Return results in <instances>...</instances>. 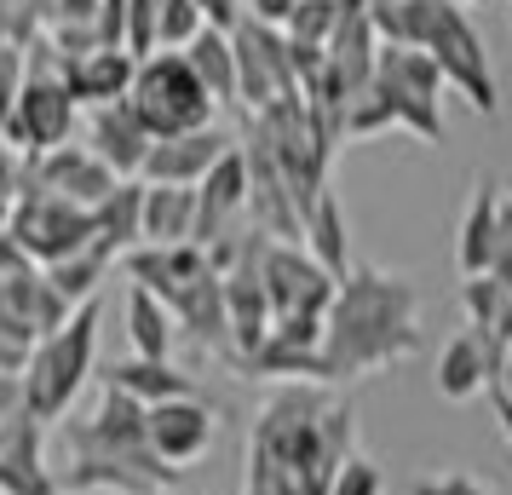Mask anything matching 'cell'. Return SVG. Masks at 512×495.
I'll use <instances>...</instances> for the list:
<instances>
[{
  "mask_svg": "<svg viewBox=\"0 0 512 495\" xmlns=\"http://www.w3.org/2000/svg\"><path fill=\"white\" fill-rule=\"evenodd\" d=\"M420 283L386 265H351L323 311V386H351L420 352Z\"/></svg>",
  "mask_w": 512,
  "mask_h": 495,
  "instance_id": "6da1fadb",
  "label": "cell"
},
{
  "mask_svg": "<svg viewBox=\"0 0 512 495\" xmlns=\"http://www.w3.org/2000/svg\"><path fill=\"white\" fill-rule=\"evenodd\" d=\"M369 18H374V35H380V41L426 52L443 70V81H449L455 93H466V104H472L478 116H495V110H501L484 35L466 18V6H455V0H392V6H380Z\"/></svg>",
  "mask_w": 512,
  "mask_h": 495,
  "instance_id": "7a4b0ae2",
  "label": "cell"
},
{
  "mask_svg": "<svg viewBox=\"0 0 512 495\" xmlns=\"http://www.w3.org/2000/svg\"><path fill=\"white\" fill-rule=\"evenodd\" d=\"M98 369V300L75 306V317L64 329H52L35 340L24 369V409L41 426L64 421L75 409V398L87 392V380Z\"/></svg>",
  "mask_w": 512,
  "mask_h": 495,
  "instance_id": "3957f363",
  "label": "cell"
},
{
  "mask_svg": "<svg viewBox=\"0 0 512 495\" xmlns=\"http://www.w3.org/2000/svg\"><path fill=\"white\" fill-rule=\"evenodd\" d=\"M58 70H64V58L47 64V35L24 41V93H18L12 121H6V150H18L24 162L47 156L58 144H70L75 127H81V104L70 98V87H64Z\"/></svg>",
  "mask_w": 512,
  "mask_h": 495,
  "instance_id": "277c9868",
  "label": "cell"
},
{
  "mask_svg": "<svg viewBox=\"0 0 512 495\" xmlns=\"http://www.w3.org/2000/svg\"><path fill=\"white\" fill-rule=\"evenodd\" d=\"M64 444H70V455H98V461H116V467L139 472L162 495L185 478V472H173L167 461H156V449L144 438V403H133L116 386H104L98 403L81 421H64Z\"/></svg>",
  "mask_w": 512,
  "mask_h": 495,
  "instance_id": "5b68a950",
  "label": "cell"
},
{
  "mask_svg": "<svg viewBox=\"0 0 512 495\" xmlns=\"http://www.w3.org/2000/svg\"><path fill=\"white\" fill-rule=\"evenodd\" d=\"M133 116L144 121L150 139H179V133H196V127H213V104L208 87L196 81V70L185 64V52H156L144 58L139 75H133Z\"/></svg>",
  "mask_w": 512,
  "mask_h": 495,
  "instance_id": "8992f818",
  "label": "cell"
},
{
  "mask_svg": "<svg viewBox=\"0 0 512 495\" xmlns=\"http://www.w3.org/2000/svg\"><path fill=\"white\" fill-rule=\"evenodd\" d=\"M369 87L386 98V110L397 116V133H409L420 144H443V93H449V81H443V70L426 52L380 41Z\"/></svg>",
  "mask_w": 512,
  "mask_h": 495,
  "instance_id": "52a82bcc",
  "label": "cell"
},
{
  "mask_svg": "<svg viewBox=\"0 0 512 495\" xmlns=\"http://www.w3.org/2000/svg\"><path fill=\"white\" fill-rule=\"evenodd\" d=\"M231 47H236V110L242 116H259L282 98H300V75H294L282 29L259 24V18H236Z\"/></svg>",
  "mask_w": 512,
  "mask_h": 495,
  "instance_id": "ba28073f",
  "label": "cell"
},
{
  "mask_svg": "<svg viewBox=\"0 0 512 495\" xmlns=\"http://www.w3.org/2000/svg\"><path fill=\"white\" fill-rule=\"evenodd\" d=\"M6 236H12L35 265H58V260H70V254H87V248H93V208H75L64 196H47V190L24 185Z\"/></svg>",
  "mask_w": 512,
  "mask_h": 495,
  "instance_id": "9c48e42d",
  "label": "cell"
},
{
  "mask_svg": "<svg viewBox=\"0 0 512 495\" xmlns=\"http://www.w3.org/2000/svg\"><path fill=\"white\" fill-rule=\"evenodd\" d=\"M259 283H265L271 317H323L340 288L300 242H271V236L259 242Z\"/></svg>",
  "mask_w": 512,
  "mask_h": 495,
  "instance_id": "30bf717a",
  "label": "cell"
},
{
  "mask_svg": "<svg viewBox=\"0 0 512 495\" xmlns=\"http://www.w3.org/2000/svg\"><path fill=\"white\" fill-rule=\"evenodd\" d=\"M144 438L156 449V461H167L173 472H190L219 438V409L202 403V392L156 403V409H144Z\"/></svg>",
  "mask_w": 512,
  "mask_h": 495,
  "instance_id": "8fae6325",
  "label": "cell"
},
{
  "mask_svg": "<svg viewBox=\"0 0 512 495\" xmlns=\"http://www.w3.org/2000/svg\"><path fill=\"white\" fill-rule=\"evenodd\" d=\"M236 236H248V162H242V144L231 156H219V167L196 185V231H190V242L219 248V242H236Z\"/></svg>",
  "mask_w": 512,
  "mask_h": 495,
  "instance_id": "7c38bea8",
  "label": "cell"
},
{
  "mask_svg": "<svg viewBox=\"0 0 512 495\" xmlns=\"http://www.w3.org/2000/svg\"><path fill=\"white\" fill-rule=\"evenodd\" d=\"M24 185L47 190V196H64V202H75V208H98L121 179L98 162L87 144H58V150H47V156H35V162H29Z\"/></svg>",
  "mask_w": 512,
  "mask_h": 495,
  "instance_id": "4fadbf2b",
  "label": "cell"
},
{
  "mask_svg": "<svg viewBox=\"0 0 512 495\" xmlns=\"http://www.w3.org/2000/svg\"><path fill=\"white\" fill-rule=\"evenodd\" d=\"M236 139L213 121V127H196V133H179V139H156L150 156H144V185H202L219 156H231Z\"/></svg>",
  "mask_w": 512,
  "mask_h": 495,
  "instance_id": "5bb4252c",
  "label": "cell"
},
{
  "mask_svg": "<svg viewBox=\"0 0 512 495\" xmlns=\"http://www.w3.org/2000/svg\"><path fill=\"white\" fill-rule=\"evenodd\" d=\"M81 133H87V150H93L116 179H144V156H150V144L156 139L144 133V121L133 116L127 98H121V104H98V110H87Z\"/></svg>",
  "mask_w": 512,
  "mask_h": 495,
  "instance_id": "9a60e30c",
  "label": "cell"
},
{
  "mask_svg": "<svg viewBox=\"0 0 512 495\" xmlns=\"http://www.w3.org/2000/svg\"><path fill=\"white\" fill-rule=\"evenodd\" d=\"M501 357H507V346L489 340L484 329L449 334L438 352V392L449 403H466V398H478V392H489L495 375H501Z\"/></svg>",
  "mask_w": 512,
  "mask_h": 495,
  "instance_id": "2e32d148",
  "label": "cell"
},
{
  "mask_svg": "<svg viewBox=\"0 0 512 495\" xmlns=\"http://www.w3.org/2000/svg\"><path fill=\"white\" fill-rule=\"evenodd\" d=\"M0 495H58L47 467V426L35 415L0 426Z\"/></svg>",
  "mask_w": 512,
  "mask_h": 495,
  "instance_id": "e0dca14e",
  "label": "cell"
},
{
  "mask_svg": "<svg viewBox=\"0 0 512 495\" xmlns=\"http://www.w3.org/2000/svg\"><path fill=\"white\" fill-rule=\"evenodd\" d=\"M64 87L81 110H98V104H121L133 93V75H139V58L127 47H93L81 58H64Z\"/></svg>",
  "mask_w": 512,
  "mask_h": 495,
  "instance_id": "ac0fdd59",
  "label": "cell"
},
{
  "mask_svg": "<svg viewBox=\"0 0 512 495\" xmlns=\"http://www.w3.org/2000/svg\"><path fill=\"white\" fill-rule=\"evenodd\" d=\"M173 323H179V334H190V346H202V352H213V357H231V311H225V283H219V271H202L196 283L179 288Z\"/></svg>",
  "mask_w": 512,
  "mask_h": 495,
  "instance_id": "d6986e66",
  "label": "cell"
},
{
  "mask_svg": "<svg viewBox=\"0 0 512 495\" xmlns=\"http://www.w3.org/2000/svg\"><path fill=\"white\" fill-rule=\"evenodd\" d=\"M495 219H501V185L478 179L472 196H466L461 231H455V271L461 277H484L489 271V260H495Z\"/></svg>",
  "mask_w": 512,
  "mask_h": 495,
  "instance_id": "ffe728a7",
  "label": "cell"
},
{
  "mask_svg": "<svg viewBox=\"0 0 512 495\" xmlns=\"http://www.w3.org/2000/svg\"><path fill=\"white\" fill-rule=\"evenodd\" d=\"M300 248L311 260L323 265L328 277L340 283L351 271V242H346V208H340V190L328 179L317 196H311V208H305V231H300Z\"/></svg>",
  "mask_w": 512,
  "mask_h": 495,
  "instance_id": "44dd1931",
  "label": "cell"
},
{
  "mask_svg": "<svg viewBox=\"0 0 512 495\" xmlns=\"http://www.w3.org/2000/svg\"><path fill=\"white\" fill-rule=\"evenodd\" d=\"M139 242H144V179H121L93 208V248L110 254V260H121Z\"/></svg>",
  "mask_w": 512,
  "mask_h": 495,
  "instance_id": "7402d4cb",
  "label": "cell"
},
{
  "mask_svg": "<svg viewBox=\"0 0 512 495\" xmlns=\"http://www.w3.org/2000/svg\"><path fill=\"white\" fill-rule=\"evenodd\" d=\"M121 323H127V346H133V357L173 363L179 323H173V306H167V300L144 294V288H127V300H121Z\"/></svg>",
  "mask_w": 512,
  "mask_h": 495,
  "instance_id": "603a6c76",
  "label": "cell"
},
{
  "mask_svg": "<svg viewBox=\"0 0 512 495\" xmlns=\"http://www.w3.org/2000/svg\"><path fill=\"white\" fill-rule=\"evenodd\" d=\"M104 386L127 392V398L144 403V409L173 403V398H196V380L179 375L173 363H156V357H127V363H110V369H104Z\"/></svg>",
  "mask_w": 512,
  "mask_h": 495,
  "instance_id": "cb8c5ba5",
  "label": "cell"
},
{
  "mask_svg": "<svg viewBox=\"0 0 512 495\" xmlns=\"http://www.w3.org/2000/svg\"><path fill=\"white\" fill-rule=\"evenodd\" d=\"M196 231V185H144V242L179 248Z\"/></svg>",
  "mask_w": 512,
  "mask_h": 495,
  "instance_id": "d4e9b609",
  "label": "cell"
},
{
  "mask_svg": "<svg viewBox=\"0 0 512 495\" xmlns=\"http://www.w3.org/2000/svg\"><path fill=\"white\" fill-rule=\"evenodd\" d=\"M185 64L196 70V81L208 87V98L219 104V110H236V47H231V29L208 24L185 47Z\"/></svg>",
  "mask_w": 512,
  "mask_h": 495,
  "instance_id": "484cf974",
  "label": "cell"
},
{
  "mask_svg": "<svg viewBox=\"0 0 512 495\" xmlns=\"http://www.w3.org/2000/svg\"><path fill=\"white\" fill-rule=\"evenodd\" d=\"M110 254H98V248H87V254H70V260L58 265H41L47 271V283L64 294V306H87V300H98V288H104V271H110Z\"/></svg>",
  "mask_w": 512,
  "mask_h": 495,
  "instance_id": "4316f807",
  "label": "cell"
},
{
  "mask_svg": "<svg viewBox=\"0 0 512 495\" xmlns=\"http://www.w3.org/2000/svg\"><path fill=\"white\" fill-rule=\"evenodd\" d=\"M208 29V12L196 0H156V52H185Z\"/></svg>",
  "mask_w": 512,
  "mask_h": 495,
  "instance_id": "83f0119b",
  "label": "cell"
},
{
  "mask_svg": "<svg viewBox=\"0 0 512 495\" xmlns=\"http://www.w3.org/2000/svg\"><path fill=\"white\" fill-rule=\"evenodd\" d=\"M340 12H346V0H300V6L288 12L282 35L300 41V47H328V35L340 29Z\"/></svg>",
  "mask_w": 512,
  "mask_h": 495,
  "instance_id": "f1b7e54d",
  "label": "cell"
},
{
  "mask_svg": "<svg viewBox=\"0 0 512 495\" xmlns=\"http://www.w3.org/2000/svg\"><path fill=\"white\" fill-rule=\"evenodd\" d=\"M328 495H386V467L374 455H363V449H351L334 467V478H328Z\"/></svg>",
  "mask_w": 512,
  "mask_h": 495,
  "instance_id": "f546056e",
  "label": "cell"
},
{
  "mask_svg": "<svg viewBox=\"0 0 512 495\" xmlns=\"http://www.w3.org/2000/svg\"><path fill=\"white\" fill-rule=\"evenodd\" d=\"M18 93H24V47L0 41V139H6V121L18 110Z\"/></svg>",
  "mask_w": 512,
  "mask_h": 495,
  "instance_id": "4dcf8cb0",
  "label": "cell"
},
{
  "mask_svg": "<svg viewBox=\"0 0 512 495\" xmlns=\"http://www.w3.org/2000/svg\"><path fill=\"white\" fill-rule=\"evenodd\" d=\"M24 179H29V162L18 150H0V231L12 225V208H18V196H24Z\"/></svg>",
  "mask_w": 512,
  "mask_h": 495,
  "instance_id": "1f68e13d",
  "label": "cell"
},
{
  "mask_svg": "<svg viewBox=\"0 0 512 495\" xmlns=\"http://www.w3.org/2000/svg\"><path fill=\"white\" fill-rule=\"evenodd\" d=\"M248 495H300V484H294L282 467H271L265 455L248 449Z\"/></svg>",
  "mask_w": 512,
  "mask_h": 495,
  "instance_id": "d6a6232c",
  "label": "cell"
},
{
  "mask_svg": "<svg viewBox=\"0 0 512 495\" xmlns=\"http://www.w3.org/2000/svg\"><path fill=\"white\" fill-rule=\"evenodd\" d=\"M489 277L512 294V196H501V219H495V260H489Z\"/></svg>",
  "mask_w": 512,
  "mask_h": 495,
  "instance_id": "836d02e7",
  "label": "cell"
},
{
  "mask_svg": "<svg viewBox=\"0 0 512 495\" xmlns=\"http://www.w3.org/2000/svg\"><path fill=\"white\" fill-rule=\"evenodd\" d=\"M415 495H495V490L466 478V472H432V478H415Z\"/></svg>",
  "mask_w": 512,
  "mask_h": 495,
  "instance_id": "e575fe53",
  "label": "cell"
},
{
  "mask_svg": "<svg viewBox=\"0 0 512 495\" xmlns=\"http://www.w3.org/2000/svg\"><path fill=\"white\" fill-rule=\"evenodd\" d=\"M300 0H242V18H259V24H271V29H282L288 24V12H294Z\"/></svg>",
  "mask_w": 512,
  "mask_h": 495,
  "instance_id": "d590c367",
  "label": "cell"
},
{
  "mask_svg": "<svg viewBox=\"0 0 512 495\" xmlns=\"http://www.w3.org/2000/svg\"><path fill=\"white\" fill-rule=\"evenodd\" d=\"M18 415H29L24 409V375H6V369H0V426L18 421Z\"/></svg>",
  "mask_w": 512,
  "mask_h": 495,
  "instance_id": "8d00e7d4",
  "label": "cell"
},
{
  "mask_svg": "<svg viewBox=\"0 0 512 495\" xmlns=\"http://www.w3.org/2000/svg\"><path fill=\"white\" fill-rule=\"evenodd\" d=\"M489 398H495V421H501V438L512 444V398L501 392V386H489Z\"/></svg>",
  "mask_w": 512,
  "mask_h": 495,
  "instance_id": "74e56055",
  "label": "cell"
},
{
  "mask_svg": "<svg viewBox=\"0 0 512 495\" xmlns=\"http://www.w3.org/2000/svg\"><path fill=\"white\" fill-rule=\"evenodd\" d=\"M455 6H495V0H455Z\"/></svg>",
  "mask_w": 512,
  "mask_h": 495,
  "instance_id": "f35d334b",
  "label": "cell"
},
{
  "mask_svg": "<svg viewBox=\"0 0 512 495\" xmlns=\"http://www.w3.org/2000/svg\"><path fill=\"white\" fill-rule=\"evenodd\" d=\"M363 6H369V12H380V6H392V0H363Z\"/></svg>",
  "mask_w": 512,
  "mask_h": 495,
  "instance_id": "ab89813d",
  "label": "cell"
},
{
  "mask_svg": "<svg viewBox=\"0 0 512 495\" xmlns=\"http://www.w3.org/2000/svg\"><path fill=\"white\" fill-rule=\"evenodd\" d=\"M507 12H512V6H507Z\"/></svg>",
  "mask_w": 512,
  "mask_h": 495,
  "instance_id": "60d3db41",
  "label": "cell"
}]
</instances>
